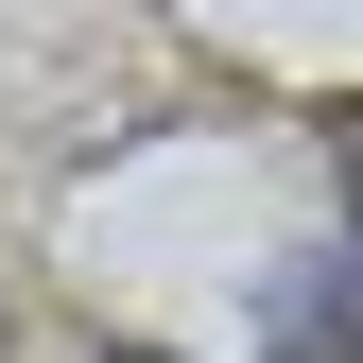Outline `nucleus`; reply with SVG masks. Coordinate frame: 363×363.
<instances>
[{
    "label": "nucleus",
    "mask_w": 363,
    "mask_h": 363,
    "mask_svg": "<svg viewBox=\"0 0 363 363\" xmlns=\"http://www.w3.org/2000/svg\"><path fill=\"white\" fill-rule=\"evenodd\" d=\"M104 363H139V346H104Z\"/></svg>",
    "instance_id": "1"
}]
</instances>
